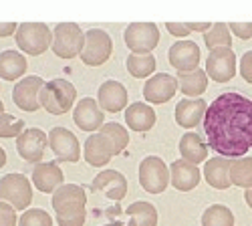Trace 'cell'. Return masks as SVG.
<instances>
[{
  "label": "cell",
  "mask_w": 252,
  "mask_h": 226,
  "mask_svg": "<svg viewBox=\"0 0 252 226\" xmlns=\"http://www.w3.org/2000/svg\"><path fill=\"white\" fill-rule=\"evenodd\" d=\"M178 89L186 95V97H200L206 89H208V75L204 69H196L190 73H178Z\"/></svg>",
  "instance_id": "27"
},
{
  "label": "cell",
  "mask_w": 252,
  "mask_h": 226,
  "mask_svg": "<svg viewBox=\"0 0 252 226\" xmlns=\"http://www.w3.org/2000/svg\"><path fill=\"white\" fill-rule=\"evenodd\" d=\"M188 25V29H190V31H196V32H208L210 29H212V25H210V23H186Z\"/></svg>",
  "instance_id": "42"
},
{
  "label": "cell",
  "mask_w": 252,
  "mask_h": 226,
  "mask_svg": "<svg viewBox=\"0 0 252 226\" xmlns=\"http://www.w3.org/2000/svg\"><path fill=\"white\" fill-rule=\"evenodd\" d=\"M91 192H101L107 198L119 202L127 194V180L117 170H103L101 174L95 176L91 184Z\"/></svg>",
  "instance_id": "18"
},
{
  "label": "cell",
  "mask_w": 252,
  "mask_h": 226,
  "mask_svg": "<svg viewBox=\"0 0 252 226\" xmlns=\"http://www.w3.org/2000/svg\"><path fill=\"white\" fill-rule=\"evenodd\" d=\"M57 214V224L59 226H83L87 220V208H69L63 212H55Z\"/></svg>",
  "instance_id": "35"
},
{
  "label": "cell",
  "mask_w": 252,
  "mask_h": 226,
  "mask_svg": "<svg viewBox=\"0 0 252 226\" xmlns=\"http://www.w3.org/2000/svg\"><path fill=\"white\" fill-rule=\"evenodd\" d=\"M176 91H178V79L167 73H156L143 85V97L156 105L167 103L176 95Z\"/></svg>",
  "instance_id": "14"
},
{
  "label": "cell",
  "mask_w": 252,
  "mask_h": 226,
  "mask_svg": "<svg viewBox=\"0 0 252 226\" xmlns=\"http://www.w3.org/2000/svg\"><path fill=\"white\" fill-rule=\"evenodd\" d=\"M63 182H65V174L55 161H40L32 170V184L43 194H53L63 186Z\"/></svg>",
  "instance_id": "19"
},
{
  "label": "cell",
  "mask_w": 252,
  "mask_h": 226,
  "mask_svg": "<svg viewBox=\"0 0 252 226\" xmlns=\"http://www.w3.org/2000/svg\"><path fill=\"white\" fill-rule=\"evenodd\" d=\"M27 57L18 51H2L0 53V79L4 81H18L27 73Z\"/></svg>",
  "instance_id": "25"
},
{
  "label": "cell",
  "mask_w": 252,
  "mask_h": 226,
  "mask_svg": "<svg viewBox=\"0 0 252 226\" xmlns=\"http://www.w3.org/2000/svg\"><path fill=\"white\" fill-rule=\"evenodd\" d=\"M244 200H246V204L252 208V188H248V190H244Z\"/></svg>",
  "instance_id": "43"
},
{
  "label": "cell",
  "mask_w": 252,
  "mask_h": 226,
  "mask_svg": "<svg viewBox=\"0 0 252 226\" xmlns=\"http://www.w3.org/2000/svg\"><path fill=\"white\" fill-rule=\"evenodd\" d=\"M25 129L23 119H16L10 113H0V137H18Z\"/></svg>",
  "instance_id": "34"
},
{
  "label": "cell",
  "mask_w": 252,
  "mask_h": 226,
  "mask_svg": "<svg viewBox=\"0 0 252 226\" xmlns=\"http://www.w3.org/2000/svg\"><path fill=\"white\" fill-rule=\"evenodd\" d=\"M85 45V32L75 23H59L53 31V53L59 59H75Z\"/></svg>",
  "instance_id": "4"
},
{
  "label": "cell",
  "mask_w": 252,
  "mask_h": 226,
  "mask_svg": "<svg viewBox=\"0 0 252 226\" xmlns=\"http://www.w3.org/2000/svg\"><path fill=\"white\" fill-rule=\"evenodd\" d=\"M4 163H6V152H4L2 148H0V168H2Z\"/></svg>",
  "instance_id": "44"
},
{
  "label": "cell",
  "mask_w": 252,
  "mask_h": 226,
  "mask_svg": "<svg viewBox=\"0 0 252 226\" xmlns=\"http://www.w3.org/2000/svg\"><path fill=\"white\" fill-rule=\"evenodd\" d=\"M202 226H234V214L224 204H212L202 214Z\"/></svg>",
  "instance_id": "31"
},
{
  "label": "cell",
  "mask_w": 252,
  "mask_h": 226,
  "mask_svg": "<svg viewBox=\"0 0 252 226\" xmlns=\"http://www.w3.org/2000/svg\"><path fill=\"white\" fill-rule=\"evenodd\" d=\"M206 75L216 83H228L236 77V53L232 49H214L206 59Z\"/></svg>",
  "instance_id": "9"
},
{
  "label": "cell",
  "mask_w": 252,
  "mask_h": 226,
  "mask_svg": "<svg viewBox=\"0 0 252 226\" xmlns=\"http://www.w3.org/2000/svg\"><path fill=\"white\" fill-rule=\"evenodd\" d=\"M230 166H232V160L228 158H212L204 163V180L216 190H228L232 186L230 182Z\"/></svg>",
  "instance_id": "22"
},
{
  "label": "cell",
  "mask_w": 252,
  "mask_h": 226,
  "mask_svg": "<svg viewBox=\"0 0 252 226\" xmlns=\"http://www.w3.org/2000/svg\"><path fill=\"white\" fill-rule=\"evenodd\" d=\"M113 53V40L111 36L101 31V29H91L85 32V45L81 51V61L89 67H99L107 61Z\"/></svg>",
  "instance_id": "8"
},
{
  "label": "cell",
  "mask_w": 252,
  "mask_h": 226,
  "mask_svg": "<svg viewBox=\"0 0 252 226\" xmlns=\"http://www.w3.org/2000/svg\"><path fill=\"white\" fill-rule=\"evenodd\" d=\"M49 146L59 161L75 163L81 158V146L77 135L65 128H53L49 131Z\"/></svg>",
  "instance_id": "12"
},
{
  "label": "cell",
  "mask_w": 252,
  "mask_h": 226,
  "mask_svg": "<svg viewBox=\"0 0 252 226\" xmlns=\"http://www.w3.org/2000/svg\"><path fill=\"white\" fill-rule=\"evenodd\" d=\"M139 186L148 194H163L170 186V168L158 156H148L139 161Z\"/></svg>",
  "instance_id": "6"
},
{
  "label": "cell",
  "mask_w": 252,
  "mask_h": 226,
  "mask_svg": "<svg viewBox=\"0 0 252 226\" xmlns=\"http://www.w3.org/2000/svg\"><path fill=\"white\" fill-rule=\"evenodd\" d=\"M105 226H121V224H117V222H113V224H105Z\"/></svg>",
  "instance_id": "46"
},
{
  "label": "cell",
  "mask_w": 252,
  "mask_h": 226,
  "mask_svg": "<svg viewBox=\"0 0 252 226\" xmlns=\"http://www.w3.org/2000/svg\"><path fill=\"white\" fill-rule=\"evenodd\" d=\"M53 208L55 212H63L69 208H79L87 206V194L81 186H75V184H63L61 188H57L53 192Z\"/></svg>",
  "instance_id": "23"
},
{
  "label": "cell",
  "mask_w": 252,
  "mask_h": 226,
  "mask_svg": "<svg viewBox=\"0 0 252 226\" xmlns=\"http://www.w3.org/2000/svg\"><path fill=\"white\" fill-rule=\"evenodd\" d=\"M156 57L154 55H129L127 57V71L135 79H148L156 71Z\"/></svg>",
  "instance_id": "32"
},
{
  "label": "cell",
  "mask_w": 252,
  "mask_h": 226,
  "mask_svg": "<svg viewBox=\"0 0 252 226\" xmlns=\"http://www.w3.org/2000/svg\"><path fill=\"white\" fill-rule=\"evenodd\" d=\"M180 154H182V160L198 166V163L206 161V158H208V143H204L200 133L188 131L180 139Z\"/></svg>",
  "instance_id": "26"
},
{
  "label": "cell",
  "mask_w": 252,
  "mask_h": 226,
  "mask_svg": "<svg viewBox=\"0 0 252 226\" xmlns=\"http://www.w3.org/2000/svg\"><path fill=\"white\" fill-rule=\"evenodd\" d=\"M158 121V115L156 111L148 105V103H131L127 109H125V123L127 128L137 131V133H143V131H150Z\"/></svg>",
  "instance_id": "24"
},
{
  "label": "cell",
  "mask_w": 252,
  "mask_h": 226,
  "mask_svg": "<svg viewBox=\"0 0 252 226\" xmlns=\"http://www.w3.org/2000/svg\"><path fill=\"white\" fill-rule=\"evenodd\" d=\"M47 146H49V135L38 128H27L16 137L18 156L31 163H40V160H43L47 152Z\"/></svg>",
  "instance_id": "11"
},
{
  "label": "cell",
  "mask_w": 252,
  "mask_h": 226,
  "mask_svg": "<svg viewBox=\"0 0 252 226\" xmlns=\"http://www.w3.org/2000/svg\"><path fill=\"white\" fill-rule=\"evenodd\" d=\"M230 182L232 186L238 188H252V158H238L232 160V166H230Z\"/></svg>",
  "instance_id": "30"
},
{
  "label": "cell",
  "mask_w": 252,
  "mask_h": 226,
  "mask_svg": "<svg viewBox=\"0 0 252 226\" xmlns=\"http://www.w3.org/2000/svg\"><path fill=\"white\" fill-rule=\"evenodd\" d=\"M18 31V25L16 23H0V36H10V34H16Z\"/></svg>",
  "instance_id": "41"
},
{
  "label": "cell",
  "mask_w": 252,
  "mask_h": 226,
  "mask_svg": "<svg viewBox=\"0 0 252 226\" xmlns=\"http://www.w3.org/2000/svg\"><path fill=\"white\" fill-rule=\"evenodd\" d=\"M0 113H4V103L2 101H0Z\"/></svg>",
  "instance_id": "45"
},
{
  "label": "cell",
  "mask_w": 252,
  "mask_h": 226,
  "mask_svg": "<svg viewBox=\"0 0 252 226\" xmlns=\"http://www.w3.org/2000/svg\"><path fill=\"white\" fill-rule=\"evenodd\" d=\"M240 75L246 83L252 85V51L244 53L242 59H240Z\"/></svg>",
  "instance_id": "39"
},
{
  "label": "cell",
  "mask_w": 252,
  "mask_h": 226,
  "mask_svg": "<svg viewBox=\"0 0 252 226\" xmlns=\"http://www.w3.org/2000/svg\"><path fill=\"white\" fill-rule=\"evenodd\" d=\"M125 214L131 216L127 226H158V210L152 202H133L127 206Z\"/></svg>",
  "instance_id": "28"
},
{
  "label": "cell",
  "mask_w": 252,
  "mask_h": 226,
  "mask_svg": "<svg viewBox=\"0 0 252 226\" xmlns=\"http://www.w3.org/2000/svg\"><path fill=\"white\" fill-rule=\"evenodd\" d=\"M77 89L71 81L67 79H51L45 83L43 91H40V107L51 115H63L69 113L71 107L75 105Z\"/></svg>",
  "instance_id": "2"
},
{
  "label": "cell",
  "mask_w": 252,
  "mask_h": 226,
  "mask_svg": "<svg viewBox=\"0 0 252 226\" xmlns=\"http://www.w3.org/2000/svg\"><path fill=\"white\" fill-rule=\"evenodd\" d=\"M228 29H230V32L236 34L242 40L252 38V23H230Z\"/></svg>",
  "instance_id": "38"
},
{
  "label": "cell",
  "mask_w": 252,
  "mask_h": 226,
  "mask_svg": "<svg viewBox=\"0 0 252 226\" xmlns=\"http://www.w3.org/2000/svg\"><path fill=\"white\" fill-rule=\"evenodd\" d=\"M45 83H43V79L36 77V75H27L18 81V83L14 85L12 89V101H14V105L18 109H23V111H38L40 109V91H43Z\"/></svg>",
  "instance_id": "10"
},
{
  "label": "cell",
  "mask_w": 252,
  "mask_h": 226,
  "mask_svg": "<svg viewBox=\"0 0 252 226\" xmlns=\"http://www.w3.org/2000/svg\"><path fill=\"white\" fill-rule=\"evenodd\" d=\"M127 89L123 87V83L119 81H103L99 91H97V103L103 111L107 113H119L123 111V107L127 105Z\"/></svg>",
  "instance_id": "17"
},
{
  "label": "cell",
  "mask_w": 252,
  "mask_h": 226,
  "mask_svg": "<svg viewBox=\"0 0 252 226\" xmlns=\"http://www.w3.org/2000/svg\"><path fill=\"white\" fill-rule=\"evenodd\" d=\"M206 101L202 97L198 99H182L176 105V123L184 129H194L206 115Z\"/></svg>",
  "instance_id": "21"
},
{
  "label": "cell",
  "mask_w": 252,
  "mask_h": 226,
  "mask_svg": "<svg viewBox=\"0 0 252 226\" xmlns=\"http://www.w3.org/2000/svg\"><path fill=\"white\" fill-rule=\"evenodd\" d=\"M0 226H18L16 210L6 202H0Z\"/></svg>",
  "instance_id": "37"
},
{
  "label": "cell",
  "mask_w": 252,
  "mask_h": 226,
  "mask_svg": "<svg viewBox=\"0 0 252 226\" xmlns=\"http://www.w3.org/2000/svg\"><path fill=\"white\" fill-rule=\"evenodd\" d=\"M204 131L222 158H244L252 148V99L236 91L218 95L206 109Z\"/></svg>",
  "instance_id": "1"
},
{
  "label": "cell",
  "mask_w": 252,
  "mask_h": 226,
  "mask_svg": "<svg viewBox=\"0 0 252 226\" xmlns=\"http://www.w3.org/2000/svg\"><path fill=\"white\" fill-rule=\"evenodd\" d=\"M18 49L31 55L38 57L47 49L53 47V31L45 23H23L18 25V31L14 34Z\"/></svg>",
  "instance_id": "3"
},
{
  "label": "cell",
  "mask_w": 252,
  "mask_h": 226,
  "mask_svg": "<svg viewBox=\"0 0 252 226\" xmlns=\"http://www.w3.org/2000/svg\"><path fill=\"white\" fill-rule=\"evenodd\" d=\"M0 202H6L14 210H27L32 202V186L25 174H6L0 178Z\"/></svg>",
  "instance_id": "5"
},
{
  "label": "cell",
  "mask_w": 252,
  "mask_h": 226,
  "mask_svg": "<svg viewBox=\"0 0 252 226\" xmlns=\"http://www.w3.org/2000/svg\"><path fill=\"white\" fill-rule=\"evenodd\" d=\"M200 59H202V53L194 40H178L167 51V61H170V65L178 73L196 71L200 65Z\"/></svg>",
  "instance_id": "13"
},
{
  "label": "cell",
  "mask_w": 252,
  "mask_h": 226,
  "mask_svg": "<svg viewBox=\"0 0 252 226\" xmlns=\"http://www.w3.org/2000/svg\"><path fill=\"white\" fill-rule=\"evenodd\" d=\"M101 133H105L111 143H113V148H115V156L123 154V150L127 148V143H129V131L125 129L121 123L117 121H109V123H103V128H101Z\"/></svg>",
  "instance_id": "33"
},
{
  "label": "cell",
  "mask_w": 252,
  "mask_h": 226,
  "mask_svg": "<svg viewBox=\"0 0 252 226\" xmlns=\"http://www.w3.org/2000/svg\"><path fill=\"white\" fill-rule=\"evenodd\" d=\"M18 226H53V218L43 208H32L18 218Z\"/></svg>",
  "instance_id": "36"
},
{
  "label": "cell",
  "mask_w": 252,
  "mask_h": 226,
  "mask_svg": "<svg viewBox=\"0 0 252 226\" xmlns=\"http://www.w3.org/2000/svg\"><path fill=\"white\" fill-rule=\"evenodd\" d=\"M204 45L206 49H232V32H230L226 23H214L212 29L204 32Z\"/></svg>",
  "instance_id": "29"
},
{
  "label": "cell",
  "mask_w": 252,
  "mask_h": 226,
  "mask_svg": "<svg viewBox=\"0 0 252 226\" xmlns=\"http://www.w3.org/2000/svg\"><path fill=\"white\" fill-rule=\"evenodd\" d=\"M202 180V172L196 163H190L186 160H176L172 161V168H170V182L172 186L180 192H190L194 190Z\"/></svg>",
  "instance_id": "20"
},
{
  "label": "cell",
  "mask_w": 252,
  "mask_h": 226,
  "mask_svg": "<svg viewBox=\"0 0 252 226\" xmlns=\"http://www.w3.org/2000/svg\"><path fill=\"white\" fill-rule=\"evenodd\" d=\"M73 121L75 126L83 131H95L103 128V109L99 107V103L91 97H83L79 99V103L75 105V113H73Z\"/></svg>",
  "instance_id": "16"
},
{
  "label": "cell",
  "mask_w": 252,
  "mask_h": 226,
  "mask_svg": "<svg viewBox=\"0 0 252 226\" xmlns=\"http://www.w3.org/2000/svg\"><path fill=\"white\" fill-rule=\"evenodd\" d=\"M165 29L167 31H170V34H174V36H188V34H190L192 31L190 29H188V25L186 23H167L165 25Z\"/></svg>",
  "instance_id": "40"
},
{
  "label": "cell",
  "mask_w": 252,
  "mask_h": 226,
  "mask_svg": "<svg viewBox=\"0 0 252 226\" xmlns=\"http://www.w3.org/2000/svg\"><path fill=\"white\" fill-rule=\"evenodd\" d=\"M123 40L133 55H152L159 43V29L156 23H131L123 32Z\"/></svg>",
  "instance_id": "7"
},
{
  "label": "cell",
  "mask_w": 252,
  "mask_h": 226,
  "mask_svg": "<svg viewBox=\"0 0 252 226\" xmlns=\"http://www.w3.org/2000/svg\"><path fill=\"white\" fill-rule=\"evenodd\" d=\"M115 156V148L111 139L101 133V131H95L87 137L85 141V161L93 168H101V166H107L111 161V158Z\"/></svg>",
  "instance_id": "15"
}]
</instances>
